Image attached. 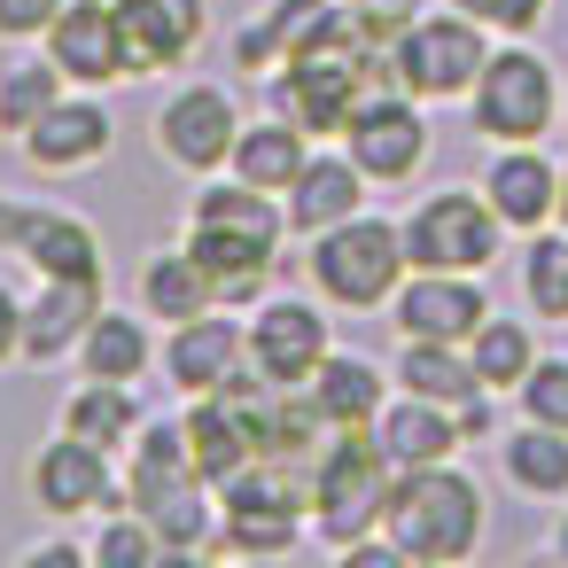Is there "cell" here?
Instances as JSON below:
<instances>
[{
	"instance_id": "6da1fadb",
	"label": "cell",
	"mask_w": 568,
	"mask_h": 568,
	"mask_svg": "<svg viewBox=\"0 0 568 568\" xmlns=\"http://www.w3.org/2000/svg\"><path fill=\"white\" fill-rule=\"evenodd\" d=\"M125 506L164 537V560L211 552V483H203L180 420H141L133 459H125Z\"/></svg>"
},
{
	"instance_id": "7a4b0ae2",
	"label": "cell",
	"mask_w": 568,
	"mask_h": 568,
	"mask_svg": "<svg viewBox=\"0 0 568 568\" xmlns=\"http://www.w3.org/2000/svg\"><path fill=\"white\" fill-rule=\"evenodd\" d=\"M382 537L405 552V560H428V568H452L483 545V490L436 459V467H413L389 483V514H382Z\"/></svg>"
},
{
	"instance_id": "3957f363",
	"label": "cell",
	"mask_w": 568,
	"mask_h": 568,
	"mask_svg": "<svg viewBox=\"0 0 568 568\" xmlns=\"http://www.w3.org/2000/svg\"><path fill=\"white\" fill-rule=\"evenodd\" d=\"M304 483H312V529H320L335 552H351L366 529H382L389 483H397V475H389V459L374 452L366 428H335V436L312 452Z\"/></svg>"
},
{
	"instance_id": "277c9868",
	"label": "cell",
	"mask_w": 568,
	"mask_h": 568,
	"mask_svg": "<svg viewBox=\"0 0 568 568\" xmlns=\"http://www.w3.org/2000/svg\"><path fill=\"white\" fill-rule=\"evenodd\" d=\"M405 273H413V265H405V226H389V219L351 211L343 226L312 234V288H320L327 304H351V312L389 304Z\"/></svg>"
},
{
	"instance_id": "5b68a950",
	"label": "cell",
	"mask_w": 568,
	"mask_h": 568,
	"mask_svg": "<svg viewBox=\"0 0 568 568\" xmlns=\"http://www.w3.org/2000/svg\"><path fill=\"white\" fill-rule=\"evenodd\" d=\"M219 506H226V545L234 552H288L296 529H304V506H312V483L296 459H250L242 475L219 483Z\"/></svg>"
},
{
	"instance_id": "8992f818",
	"label": "cell",
	"mask_w": 568,
	"mask_h": 568,
	"mask_svg": "<svg viewBox=\"0 0 568 568\" xmlns=\"http://www.w3.org/2000/svg\"><path fill=\"white\" fill-rule=\"evenodd\" d=\"M490 63V40L475 17H413L397 40H389V71L413 102H452L483 79Z\"/></svg>"
},
{
	"instance_id": "52a82bcc",
	"label": "cell",
	"mask_w": 568,
	"mask_h": 568,
	"mask_svg": "<svg viewBox=\"0 0 568 568\" xmlns=\"http://www.w3.org/2000/svg\"><path fill=\"white\" fill-rule=\"evenodd\" d=\"M498 257V211L475 187L420 195L405 219V265L413 273H483Z\"/></svg>"
},
{
	"instance_id": "ba28073f",
	"label": "cell",
	"mask_w": 568,
	"mask_h": 568,
	"mask_svg": "<svg viewBox=\"0 0 568 568\" xmlns=\"http://www.w3.org/2000/svg\"><path fill=\"white\" fill-rule=\"evenodd\" d=\"M475 102V133L490 141H537L552 125V63L529 55V48H498L483 63V79L467 87Z\"/></svg>"
},
{
	"instance_id": "9c48e42d",
	"label": "cell",
	"mask_w": 568,
	"mask_h": 568,
	"mask_svg": "<svg viewBox=\"0 0 568 568\" xmlns=\"http://www.w3.org/2000/svg\"><path fill=\"white\" fill-rule=\"evenodd\" d=\"M343 141H351L343 156H351L366 180H413L420 156H428V118L413 110L405 87H397V94H366V102L351 110Z\"/></svg>"
},
{
	"instance_id": "30bf717a",
	"label": "cell",
	"mask_w": 568,
	"mask_h": 568,
	"mask_svg": "<svg viewBox=\"0 0 568 568\" xmlns=\"http://www.w3.org/2000/svg\"><path fill=\"white\" fill-rule=\"evenodd\" d=\"M118 9V48H125V79H149V71H180L203 32H211V9L203 0H110Z\"/></svg>"
},
{
	"instance_id": "8fae6325",
	"label": "cell",
	"mask_w": 568,
	"mask_h": 568,
	"mask_svg": "<svg viewBox=\"0 0 568 568\" xmlns=\"http://www.w3.org/2000/svg\"><path fill=\"white\" fill-rule=\"evenodd\" d=\"M234 94L226 87H180L164 110H156V156L180 164V172H219L234 156Z\"/></svg>"
},
{
	"instance_id": "7c38bea8",
	"label": "cell",
	"mask_w": 568,
	"mask_h": 568,
	"mask_svg": "<svg viewBox=\"0 0 568 568\" xmlns=\"http://www.w3.org/2000/svg\"><path fill=\"white\" fill-rule=\"evenodd\" d=\"M242 343H250V366H257L273 389L312 382V366L335 351V343H327V312L304 304V296H273V304H257V320H250Z\"/></svg>"
},
{
	"instance_id": "4fadbf2b",
	"label": "cell",
	"mask_w": 568,
	"mask_h": 568,
	"mask_svg": "<svg viewBox=\"0 0 568 568\" xmlns=\"http://www.w3.org/2000/svg\"><path fill=\"white\" fill-rule=\"evenodd\" d=\"M389 312H397V335L405 343H467L490 320L475 273H413V281H397Z\"/></svg>"
},
{
	"instance_id": "5bb4252c",
	"label": "cell",
	"mask_w": 568,
	"mask_h": 568,
	"mask_svg": "<svg viewBox=\"0 0 568 568\" xmlns=\"http://www.w3.org/2000/svg\"><path fill=\"white\" fill-rule=\"evenodd\" d=\"M110 141H118V118H110L102 102H87V94H55V102L24 125L32 172H87V164L110 156Z\"/></svg>"
},
{
	"instance_id": "9a60e30c",
	"label": "cell",
	"mask_w": 568,
	"mask_h": 568,
	"mask_svg": "<svg viewBox=\"0 0 568 568\" xmlns=\"http://www.w3.org/2000/svg\"><path fill=\"white\" fill-rule=\"evenodd\" d=\"M48 63L71 87L125 79V48H118V9H110V0H63L55 24H48Z\"/></svg>"
},
{
	"instance_id": "2e32d148",
	"label": "cell",
	"mask_w": 568,
	"mask_h": 568,
	"mask_svg": "<svg viewBox=\"0 0 568 568\" xmlns=\"http://www.w3.org/2000/svg\"><path fill=\"white\" fill-rule=\"evenodd\" d=\"M335 32H351V9H335V0H273L250 32H234V63L242 71H281L296 48L335 40Z\"/></svg>"
},
{
	"instance_id": "e0dca14e",
	"label": "cell",
	"mask_w": 568,
	"mask_h": 568,
	"mask_svg": "<svg viewBox=\"0 0 568 568\" xmlns=\"http://www.w3.org/2000/svg\"><path fill=\"white\" fill-rule=\"evenodd\" d=\"M366 436H374V452L389 459V475H413V467H436V459H452L459 452V420H452V405H428V397H397V405H382L374 420H366Z\"/></svg>"
},
{
	"instance_id": "ac0fdd59",
	"label": "cell",
	"mask_w": 568,
	"mask_h": 568,
	"mask_svg": "<svg viewBox=\"0 0 568 568\" xmlns=\"http://www.w3.org/2000/svg\"><path fill=\"white\" fill-rule=\"evenodd\" d=\"M32 498H40L48 514H94V506H110V452L63 428V436L40 444V459H32Z\"/></svg>"
},
{
	"instance_id": "d6986e66",
	"label": "cell",
	"mask_w": 568,
	"mask_h": 568,
	"mask_svg": "<svg viewBox=\"0 0 568 568\" xmlns=\"http://www.w3.org/2000/svg\"><path fill=\"white\" fill-rule=\"evenodd\" d=\"M187 250L195 265L219 281V304H257L265 281H273V234H250V226H187Z\"/></svg>"
},
{
	"instance_id": "ffe728a7",
	"label": "cell",
	"mask_w": 568,
	"mask_h": 568,
	"mask_svg": "<svg viewBox=\"0 0 568 568\" xmlns=\"http://www.w3.org/2000/svg\"><path fill=\"white\" fill-rule=\"evenodd\" d=\"M242 358H250V343H242V327H234V320H219V304H211V312H195V320H180V327H172V343H164V374H172V389H187V397L219 389Z\"/></svg>"
},
{
	"instance_id": "44dd1931",
	"label": "cell",
	"mask_w": 568,
	"mask_h": 568,
	"mask_svg": "<svg viewBox=\"0 0 568 568\" xmlns=\"http://www.w3.org/2000/svg\"><path fill=\"white\" fill-rule=\"evenodd\" d=\"M17 257H24L40 281H102V234H94L79 211H24Z\"/></svg>"
},
{
	"instance_id": "7402d4cb",
	"label": "cell",
	"mask_w": 568,
	"mask_h": 568,
	"mask_svg": "<svg viewBox=\"0 0 568 568\" xmlns=\"http://www.w3.org/2000/svg\"><path fill=\"white\" fill-rule=\"evenodd\" d=\"M94 312H102V281H48V288L24 304V351H17V358L55 366L63 351H79V343H87Z\"/></svg>"
},
{
	"instance_id": "603a6c76",
	"label": "cell",
	"mask_w": 568,
	"mask_h": 568,
	"mask_svg": "<svg viewBox=\"0 0 568 568\" xmlns=\"http://www.w3.org/2000/svg\"><path fill=\"white\" fill-rule=\"evenodd\" d=\"M490 211H498V226H521V234H537L552 211H560V172L529 149V141H506V156H490Z\"/></svg>"
},
{
	"instance_id": "cb8c5ba5",
	"label": "cell",
	"mask_w": 568,
	"mask_h": 568,
	"mask_svg": "<svg viewBox=\"0 0 568 568\" xmlns=\"http://www.w3.org/2000/svg\"><path fill=\"white\" fill-rule=\"evenodd\" d=\"M366 203V172L351 156H304V172L288 180V226L296 234H327Z\"/></svg>"
},
{
	"instance_id": "d4e9b609",
	"label": "cell",
	"mask_w": 568,
	"mask_h": 568,
	"mask_svg": "<svg viewBox=\"0 0 568 568\" xmlns=\"http://www.w3.org/2000/svg\"><path fill=\"white\" fill-rule=\"evenodd\" d=\"M304 141H312L304 125L265 118V125H242V133H234V156H226V164H234V180H242V187L288 195V180H296V172H304V156H312Z\"/></svg>"
},
{
	"instance_id": "484cf974",
	"label": "cell",
	"mask_w": 568,
	"mask_h": 568,
	"mask_svg": "<svg viewBox=\"0 0 568 568\" xmlns=\"http://www.w3.org/2000/svg\"><path fill=\"white\" fill-rule=\"evenodd\" d=\"M304 389H312V405H320L335 428H366V420L382 413V389H389V382H382L374 358H358V351H327V358L312 366Z\"/></svg>"
},
{
	"instance_id": "4316f807",
	"label": "cell",
	"mask_w": 568,
	"mask_h": 568,
	"mask_svg": "<svg viewBox=\"0 0 568 568\" xmlns=\"http://www.w3.org/2000/svg\"><path fill=\"white\" fill-rule=\"evenodd\" d=\"M141 304H149V320H195V312H211L219 304V281L195 265V250H164V257H149L141 265Z\"/></svg>"
},
{
	"instance_id": "83f0119b",
	"label": "cell",
	"mask_w": 568,
	"mask_h": 568,
	"mask_svg": "<svg viewBox=\"0 0 568 568\" xmlns=\"http://www.w3.org/2000/svg\"><path fill=\"white\" fill-rule=\"evenodd\" d=\"M498 459H506V483L529 490V498H560L568 490V436L545 428V420H521L514 436H498Z\"/></svg>"
},
{
	"instance_id": "f1b7e54d",
	"label": "cell",
	"mask_w": 568,
	"mask_h": 568,
	"mask_svg": "<svg viewBox=\"0 0 568 568\" xmlns=\"http://www.w3.org/2000/svg\"><path fill=\"white\" fill-rule=\"evenodd\" d=\"M397 382L413 389V397H428V405H467L483 382H475V358H467V343H405V358H397Z\"/></svg>"
},
{
	"instance_id": "f546056e",
	"label": "cell",
	"mask_w": 568,
	"mask_h": 568,
	"mask_svg": "<svg viewBox=\"0 0 568 568\" xmlns=\"http://www.w3.org/2000/svg\"><path fill=\"white\" fill-rule=\"evenodd\" d=\"M149 327L141 320H125V312H94V327H87V343H79V366H87V382H141L149 374Z\"/></svg>"
},
{
	"instance_id": "4dcf8cb0",
	"label": "cell",
	"mask_w": 568,
	"mask_h": 568,
	"mask_svg": "<svg viewBox=\"0 0 568 568\" xmlns=\"http://www.w3.org/2000/svg\"><path fill=\"white\" fill-rule=\"evenodd\" d=\"M63 428L87 436V444H133L141 436V405H133V382H87L71 405H63Z\"/></svg>"
},
{
	"instance_id": "1f68e13d",
	"label": "cell",
	"mask_w": 568,
	"mask_h": 568,
	"mask_svg": "<svg viewBox=\"0 0 568 568\" xmlns=\"http://www.w3.org/2000/svg\"><path fill=\"white\" fill-rule=\"evenodd\" d=\"M467 358H475V382L498 397V389H521V374L537 366V351H529V335H521V320H483L475 335H467Z\"/></svg>"
},
{
	"instance_id": "d6a6232c",
	"label": "cell",
	"mask_w": 568,
	"mask_h": 568,
	"mask_svg": "<svg viewBox=\"0 0 568 568\" xmlns=\"http://www.w3.org/2000/svg\"><path fill=\"white\" fill-rule=\"evenodd\" d=\"M521 296L537 320H568V234H537L521 250Z\"/></svg>"
},
{
	"instance_id": "836d02e7",
	"label": "cell",
	"mask_w": 568,
	"mask_h": 568,
	"mask_svg": "<svg viewBox=\"0 0 568 568\" xmlns=\"http://www.w3.org/2000/svg\"><path fill=\"white\" fill-rule=\"evenodd\" d=\"M195 226H250V234H273L281 242L288 211H273L265 187H203L195 195Z\"/></svg>"
},
{
	"instance_id": "e575fe53",
	"label": "cell",
	"mask_w": 568,
	"mask_h": 568,
	"mask_svg": "<svg viewBox=\"0 0 568 568\" xmlns=\"http://www.w3.org/2000/svg\"><path fill=\"white\" fill-rule=\"evenodd\" d=\"M55 94H63L55 63H9V71H0V133H24Z\"/></svg>"
},
{
	"instance_id": "d590c367",
	"label": "cell",
	"mask_w": 568,
	"mask_h": 568,
	"mask_svg": "<svg viewBox=\"0 0 568 568\" xmlns=\"http://www.w3.org/2000/svg\"><path fill=\"white\" fill-rule=\"evenodd\" d=\"M87 552H94L102 568H156V560H164V537H156V529H149L133 506H125V514H118V521H110V529H102Z\"/></svg>"
},
{
	"instance_id": "8d00e7d4",
	"label": "cell",
	"mask_w": 568,
	"mask_h": 568,
	"mask_svg": "<svg viewBox=\"0 0 568 568\" xmlns=\"http://www.w3.org/2000/svg\"><path fill=\"white\" fill-rule=\"evenodd\" d=\"M521 413L568 436V358H537V366L521 374Z\"/></svg>"
},
{
	"instance_id": "74e56055",
	"label": "cell",
	"mask_w": 568,
	"mask_h": 568,
	"mask_svg": "<svg viewBox=\"0 0 568 568\" xmlns=\"http://www.w3.org/2000/svg\"><path fill=\"white\" fill-rule=\"evenodd\" d=\"M459 17H475L483 32H537L545 17V0H452Z\"/></svg>"
},
{
	"instance_id": "f35d334b",
	"label": "cell",
	"mask_w": 568,
	"mask_h": 568,
	"mask_svg": "<svg viewBox=\"0 0 568 568\" xmlns=\"http://www.w3.org/2000/svg\"><path fill=\"white\" fill-rule=\"evenodd\" d=\"M63 0H0V40H40Z\"/></svg>"
},
{
	"instance_id": "ab89813d",
	"label": "cell",
	"mask_w": 568,
	"mask_h": 568,
	"mask_svg": "<svg viewBox=\"0 0 568 568\" xmlns=\"http://www.w3.org/2000/svg\"><path fill=\"white\" fill-rule=\"evenodd\" d=\"M17 351H24V296L0 288V358H17Z\"/></svg>"
},
{
	"instance_id": "60d3db41",
	"label": "cell",
	"mask_w": 568,
	"mask_h": 568,
	"mask_svg": "<svg viewBox=\"0 0 568 568\" xmlns=\"http://www.w3.org/2000/svg\"><path fill=\"white\" fill-rule=\"evenodd\" d=\"M17 234H24V203L0 195V250H17Z\"/></svg>"
},
{
	"instance_id": "b9f144b4",
	"label": "cell",
	"mask_w": 568,
	"mask_h": 568,
	"mask_svg": "<svg viewBox=\"0 0 568 568\" xmlns=\"http://www.w3.org/2000/svg\"><path fill=\"white\" fill-rule=\"evenodd\" d=\"M552 552H560V560H568V514H560V529H552Z\"/></svg>"
},
{
	"instance_id": "7bdbcfd3",
	"label": "cell",
	"mask_w": 568,
	"mask_h": 568,
	"mask_svg": "<svg viewBox=\"0 0 568 568\" xmlns=\"http://www.w3.org/2000/svg\"><path fill=\"white\" fill-rule=\"evenodd\" d=\"M560 226H568V172H560Z\"/></svg>"
}]
</instances>
